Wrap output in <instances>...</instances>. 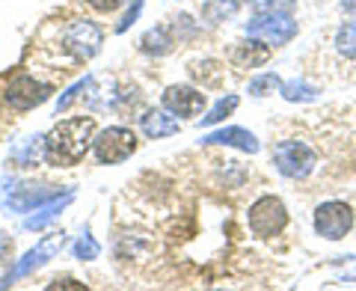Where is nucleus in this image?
Segmentation results:
<instances>
[{
	"mask_svg": "<svg viewBox=\"0 0 356 291\" xmlns=\"http://www.w3.org/2000/svg\"><path fill=\"white\" fill-rule=\"evenodd\" d=\"M95 140V119L74 116L65 119L44 137V161L51 166H74L92 149Z\"/></svg>",
	"mask_w": 356,
	"mask_h": 291,
	"instance_id": "f257e3e1",
	"label": "nucleus"
},
{
	"mask_svg": "<svg viewBox=\"0 0 356 291\" xmlns=\"http://www.w3.org/2000/svg\"><path fill=\"white\" fill-rule=\"evenodd\" d=\"M247 36L280 48V45L291 42L297 36V21H294V15L288 13V9H280V6L259 9V15L247 24Z\"/></svg>",
	"mask_w": 356,
	"mask_h": 291,
	"instance_id": "f03ea898",
	"label": "nucleus"
},
{
	"mask_svg": "<svg viewBox=\"0 0 356 291\" xmlns=\"http://www.w3.org/2000/svg\"><path fill=\"white\" fill-rule=\"evenodd\" d=\"M92 152L98 164H122L137 152V137H134L131 128H119V125L104 128L102 134H95Z\"/></svg>",
	"mask_w": 356,
	"mask_h": 291,
	"instance_id": "7ed1b4c3",
	"label": "nucleus"
},
{
	"mask_svg": "<svg viewBox=\"0 0 356 291\" xmlns=\"http://www.w3.org/2000/svg\"><path fill=\"white\" fill-rule=\"evenodd\" d=\"M273 164L276 170L288 178H306L318 164V155L309 149L306 143L297 140H282L273 146Z\"/></svg>",
	"mask_w": 356,
	"mask_h": 291,
	"instance_id": "20e7f679",
	"label": "nucleus"
},
{
	"mask_svg": "<svg viewBox=\"0 0 356 291\" xmlns=\"http://www.w3.org/2000/svg\"><path fill=\"white\" fill-rule=\"evenodd\" d=\"M247 220H250L252 235H259V238H273V235H280L288 226V211H285L280 196H261L252 203Z\"/></svg>",
	"mask_w": 356,
	"mask_h": 291,
	"instance_id": "39448f33",
	"label": "nucleus"
},
{
	"mask_svg": "<svg viewBox=\"0 0 356 291\" xmlns=\"http://www.w3.org/2000/svg\"><path fill=\"white\" fill-rule=\"evenodd\" d=\"M104 45V33L92 21H74V24L63 33V48L72 54L74 60H92Z\"/></svg>",
	"mask_w": 356,
	"mask_h": 291,
	"instance_id": "423d86ee",
	"label": "nucleus"
},
{
	"mask_svg": "<svg viewBox=\"0 0 356 291\" xmlns=\"http://www.w3.org/2000/svg\"><path fill=\"white\" fill-rule=\"evenodd\" d=\"M353 229V208L348 203H324L315 208V232L327 241H339Z\"/></svg>",
	"mask_w": 356,
	"mask_h": 291,
	"instance_id": "0eeeda50",
	"label": "nucleus"
},
{
	"mask_svg": "<svg viewBox=\"0 0 356 291\" xmlns=\"http://www.w3.org/2000/svg\"><path fill=\"white\" fill-rule=\"evenodd\" d=\"M51 93L54 89L48 84H42V81H36V77H30V74H18V77H13V81L6 84L3 98H6V104H13L15 110H33V107L48 102Z\"/></svg>",
	"mask_w": 356,
	"mask_h": 291,
	"instance_id": "6e6552de",
	"label": "nucleus"
},
{
	"mask_svg": "<svg viewBox=\"0 0 356 291\" xmlns=\"http://www.w3.org/2000/svg\"><path fill=\"white\" fill-rule=\"evenodd\" d=\"M63 247H65V235H63V232H57V235H48V238L39 241L33 250H27V253H24V259H21V262L13 267V271H9V274L3 276V285H13L15 279H21V276L33 274V271H36V267H42V265L48 262V259H54V255H57Z\"/></svg>",
	"mask_w": 356,
	"mask_h": 291,
	"instance_id": "1a4fd4ad",
	"label": "nucleus"
},
{
	"mask_svg": "<svg viewBox=\"0 0 356 291\" xmlns=\"http://www.w3.org/2000/svg\"><path fill=\"white\" fill-rule=\"evenodd\" d=\"M161 102L163 107L170 110L172 116H181V119H193L202 113V107H205V93L202 89H196V86H187V84H175L170 86L166 93L161 95Z\"/></svg>",
	"mask_w": 356,
	"mask_h": 291,
	"instance_id": "9d476101",
	"label": "nucleus"
},
{
	"mask_svg": "<svg viewBox=\"0 0 356 291\" xmlns=\"http://www.w3.org/2000/svg\"><path fill=\"white\" fill-rule=\"evenodd\" d=\"M60 196V187L54 184H27V187H18L6 196V208L9 214H21V211H36L39 205L51 203V199Z\"/></svg>",
	"mask_w": 356,
	"mask_h": 291,
	"instance_id": "9b49d317",
	"label": "nucleus"
},
{
	"mask_svg": "<svg viewBox=\"0 0 356 291\" xmlns=\"http://www.w3.org/2000/svg\"><path fill=\"white\" fill-rule=\"evenodd\" d=\"M205 146H232V149H241V152H250L255 155L261 149L259 137L247 128H238V125H229V128H220V131H211L208 137H202Z\"/></svg>",
	"mask_w": 356,
	"mask_h": 291,
	"instance_id": "f8f14e48",
	"label": "nucleus"
},
{
	"mask_svg": "<svg viewBox=\"0 0 356 291\" xmlns=\"http://www.w3.org/2000/svg\"><path fill=\"white\" fill-rule=\"evenodd\" d=\"M143 125V134L152 140H161V137H172V134H178V119L170 113V110H149V113H143L140 119Z\"/></svg>",
	"mask_w": 356,
	"mask_h": 291,
	"instance_id": "ddd939ff",
	"label": "nucleus"
},
{
	"mask_svg": "<svg viewBox=\"0 0 356 291\" xmlns=\"http://www.w3.org/2000/svg\"><path fill=\"white\" fill-rule=\"evenodd\" d=\"M72 199H74V190H65L63 196H57V199H51V203L39 205L36 214H30V217L24 220V229H30V232L44 229L51 220H57V217L63 214V208H65V205H72Z\"/></svg>",
	"mask_w": 356,
	"mask_h": 291,
	"instance_id": "4468645a",
	"label": "nucleus"
},
{
	"mask_svg": "<svg viewBox=\"0 0 356 291\" xmlns=\"http://www.w3.org/2000/svg\"><path fill=\"white\" fill-rule=\"evenodd\" d=\"M267 57H270V48H267L264 42L259 39H250V42H241L235 48V65L238 69H259L261 63H267Z\"/></svg>",
	"mask_w": 356,
	"mask_h": 291,
	"instance_id": "2eb2a0df",
	"label": "nucleus"
},
{
	"mask_svg": "<svg viewBox=\"0 0 356 291\" xmlns=\"http://www.w3.org/2000/svg\"><path fill=\"white\" fill-rule=\"evenodd\" d=\"M238 9H241L238 0H205L202 15H205L208 24H222V21L235 18V15H238Z\"/></svg>",
	"mask_w": 356,
	"mask_h": 291,
	"instance_id": "dca6fc26",
	"label": "nucleus"
},
{
	"mask_svg": "<svg viewBox=\"0 0 356 291\" xmlns=\"http://www.w3.org/2000/svg\"><path fill=\"white\" fill-rule=\"evenodd\" d=\"M172 45H175V42L170 39L166 27H154V30H149L146 36H143V51L154 54V57H163V54H170Z\"/></svg>",
	"mask_w": 356,
	"mask_h": 291,
	"instance_id": "f3484780",
	"label": "nucleus"
},
{
	"mask_svg": "<svg viewBox=\"0 0 356 291\" xmlns=\"http://www.w3.org/2000/svg\"><path fill=\"white\" fill-rule=\"evenodd\" d=\"M280 93H282V98L285 102H315L318 98V89L312 86V84H306V81H288V84H282L280 86Z\"/></svg>",
	"mask_w": 356,
	"mask_h": 291,
	"instance_id": "a211bd4d",
	"label": "nucleus"
},
{
	"mask_svg": "<svg viewBox=\"0 0 356 291\" xmlns=\"http://www.w3.org/2000/svg\"><path fill=\"white\" fill-rule=\"evenodd\" d=\"M238 102H241V98H238V95H222V98H220V102H217L214 107H211V110H208V116H202V122H199V125H202V128H211V125H220V122H222V119H226V116H232V110H235V107H238Z\"/></svg>",
	"mask_w": 356,
	"mask_h": 291,
	"instance_id": "6ab92c4d",
	"label": "nucleus"
},
{
	"mask_svg": "<svg viewBox=\"0 0 356 291\" xmlns=\"http://www.w3.org/2000/svg\"><path fill=\"white\" fill-rule=\"evenodd\" d=\"M13 155H15V161H18L21 166H33L39 155L44 158V137H27V143L21 146V149H15Z\"/></svg>",
	"mask_w": 356,
	"mask_h": 291,
	"instance_id": "aec40b11",
	"label": "nucleus"
},
{
	"mask_svg": "<svg viewBox=\"0 0 356 291\" xmlns=\"http://www.w3.org/2000/svg\"><path fill=\"white\" fill-rule=\"evenodd\" d=\"M280 86H282V81H280L276 74H259V77H252V81H250L247 93H250L252 98H264V95H273Z\"/></svg>",
	"mask_w": 356,
	"mask_h": 291,
	"instance_id": "412c9836",
	"label": "nucleus"
},
{
	"mask_svg": "<svg viewBox=\"0 0 356 291\" xmlns=\"http://www.w3.org/2000/svg\"><path fill=\"white\" fill-rule=\"evenodd\" d=\"M336 48L344 57H356V21L341 24V30L336 33Z\"/></svg>",
	"mask_w": 356,
	"mask_h": 291,
	"instance_id": "4be33fe9",
	"label": "nucleus"
},
{
	"mask_svg": "<svg viewBox=\"0 0 356 291\" xmlns=\"http://www.w3.org/2000/svg\"><path fill=\"white\" fill-rule=\"evenodd\" d=\"M72 250H74V259H81V262H92V259H98V253H102V247H98V241L89 235V229L74 241Z\"/></svg>",
	"mask_w": 356,
	"mask_h": 291,
	"instance_id": "5701e85b",
	"label": "nucleus"
},
{
	"mask_svg": "<svg viewBox=\"0 0 356 291\" xmlns=\"http://www.w3.org/2000/svg\"><path fill=\"white\" fill-rule=\"evenodd\" d=\"M193 77H199V81H202V89H205V86H217V84L222 81V69H220L217 63L205 60V63H196V65H193Z\"/></svg>",
	"mask_w": 356,
	"mask_h": 291,
	"instance_id": "b1692460",
	"label": "nucleus"
},
{
	"mask_svg": "<svg viewBox=\"0 0 356 291\" xmlns=\"http://www.w3.org/2000/svg\"><path fill=\"white\" fill-rule=\"evenodd\" d=\"M92 77H83V81H77V84H72L69 89H65V95L60 98V102H57V113H60V110H69L74 102H77V98H81L83 93H86V89H92Z\"/></svg>",
	"mask_w": 356,
	"mask_h": 291,
	"instance_id": "393cba45",
	"label": "nucleus"
},
{
	"mask_svg": "<svg viewBox=\"0 0 356 291\" xmlns=\"http://www.w3.org/2000/svg\"><path fill=\"white\" fill-rule=\"evenodd\" d=\"M140 13H143V0H131V6H128V13L125 15H122V21H119V24H116V33H125L131 24H134V21H137L140 18Z\"/></svg>",
	"mask_w": 356,
	"mask_h": 291,
	"instance_id": "a878e982",
	"label": "nucleus"
},
{
	"mask_svg": "<svg viewBox=\"0 0 356 291\" xmlns=\"http://www.w3.org/2000/svg\"><path fill=\"white\" fill-rule=\"evenodd\" d=\"M92 9H98V13H113V9H119L122 3H128V0H86Z\"/></svg>",
	"mask_w": 356,
	"mask_h": 291,
	"instance_id": "bb28decb",
	"label": "nucleus"
},
{
	"mask_svg": "<svg viewBox=\"0 0 356 291\" xmlns=\"http://www.w3.org/2000/svg\"><path fill=\"white\" fill-rule=\"evenodd\" d=\"M15 190V178H9V175H0V199H6L9 194Z\"/></svg>",
	"mask_w": 356,
	"mask_h": 291,
	"instance_id": "cd10ccee",
	"label": "nucleus"
},
{
	"mask_svg": "<svg viewBox=\"0 0 356 291\" xmlns=\"http://www.w3.org/2000/svg\"><path fill=\"white\" fill-rule=\"evenodd\" d=\"M247 3H252L255 9H273L280 3H291V0H247Z\"/></svg>",
	"mask_w": 356,
	"mask_h": 291,
	"instance_id": "c85d7f7f",
	"label": "nucleus"
},
{
	"mask_svg": "<svg viewBox=\"0 0 356 291\" xmlns=\"http://www.w3.org/2000/svg\"><path fill=\"white\" fill-rule=\"evenodd\" d=\"M51 291H57V288H74V291H83V285L81 283H74V279H57L54 285H48Z\"/></svg>",
	"mask_w": 356,
	"mask_h": 291,
	"instance_id": "c756f323",
	"label": "nucleus"
},
{
	"mask_svg": "<svg viewBox=\"0 0 356 291\" xmlns=\"http://www.w3.org/2000/svg\"><path fill=\"white\" fill-rule=\"evenodd\" d=\"M341 9L344 13H350V15H356V0H341Z\"/></svg>",
	"mask_w": 356,
	"mask_h": 291,
	"instance_id": "7c9ffc66",
	"label": "nucleus"
}]
</instances>
